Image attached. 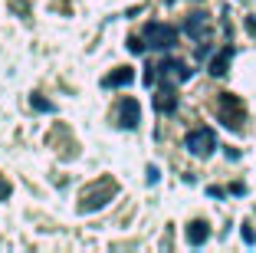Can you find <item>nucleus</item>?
I'll list each match as a JSON object with an SVG mask.
<instances>
[{"mask_svg": "<svg viewBox=\"0 0 256 253\" xmlns=\"http://www.w3.org/2000/svg\"><path fill=\"white\" fill-rule=\"evenodd\" d=\"M132 79H135V73L128 66H122V69H115V73H108L106 79H102V89H118V86H128Z\"/></svg>", "mask_w": 256, "mask_h": 253, "instance_id": "obj_8", "label": "nucleus"}, {"mask_svg": "<svg viewBox=\"0 0 256 253\" xmlns=\"http://www.w3.org/2000/svg\"><path fill=\"white\" fill-rule=\"evenodd\" d=\"M184 148L197 158H207L217 148V135H214V128H194V132H188V138H184Z\"/></svg>", "mask_w": 256, "mask_h": 253, "instance_id": "obj_5", "label": "nucleus"}, {"mask_svg": "<svg viewBox=\"0 0 256 253\" xmlns=\"http://www.w3.org/2000/svg\"><path fill=\"white\" fill-rule=\"evenodd\" d=\"M174 89H178V86H158V96H154V109H158L161 115H171V112L178 109V96H174Z\"/></svg>", "mask_w": 256, "mask_h": 253, "instance_id": "obj_7", "label": "nucleus"}, {"mask_svg": "<svg viewBox=\"0 0 256 253\" xmlns=\"http://www.w3.org/2000/svg\"><path fill=\"white\" fill-rule=\"evenodd\" d=\"M230 60H234V46H224V50L210 60V66H207V69H210V76H224L226 66H230Z\"/></svg>", "mask_w": 256, "mask_h": 253, "instance_id": "obj_9", "label": "nucleus"}, {"mask_svg": "<svg viewBox=\"0 0 256 253\" xmlns=\"http://www.w3.org/2000/svg\"><path fill=\"white\" fill-rule=\"evenodd\" d=\"M217 115H220V122H224L226 128H240L243 119H246V109H243L240 96H234V92H220V99H217Z\"/></svg>", "mask_w": 256, "mask_h": 253, "instance_id": "obj_3", "label": "nucleus"}, {"mask_svg": "<svg viewBox=\"0 0 256 253\" xmlns=\"http://www.w3.org/2000/svg\"><path fill=\"white\" fill-rule=\"evenodd\" d=\"M194 76V69L181 60H161L158 66H148L144 69V86H181Z\"/></svg>", "mask_w": 256, "mask_h": 253, "instance_id": "obj_2", "label": "nucleus"}, {"mask_svg": "<svg viewBox=\"0 0 256 253\" xmlns=\"http://www.w3.org/2000/svg\"><path fill=\"white\" fill-rule=\"evenodd\" d=\"M33 109H36V112H53L56 105H53V102H46V99H40V96H33Z\"/></svg>", "mask_w": 256, "mask_h": 253, "instance_id": "obj_12", "label": "nucleus"}, {"mask_svg": "<svg viewBox=\"0 0 256 253\" xmlns=\"http://www.w3.org/2000/svg\"><path fill=\"white\" fill-rule=\"evenodd\" d=\"M178 43V30L168 27V23H144L142 37L128 40V50L132 53H144V50H171Z\"/></svg>", "mask_w": 256, "mask_h": 253, "instance_id": "obj_1", "label": "nucleus"}, {"mask_svg": "<svg viewBox=\"0 0 256 253\" xmlns=\"http://www.w3.org/2000/svg\"><path fill=\"white\" fill-rule=\"evenodd\" d=\"M246 27H250V33H256V20H250V23H246Z\"/></svg>", "mask_w": 256, "mask_h": 253, "instance_id": "obj_15", "label": "nucleus"}, {"mask_svg": "<svg viewBox=\"0 0 256 253\" xmlns=\"http://www.w3.org/2000/svg\"><path fill=\"white\" fill-rule=\"evenodd\" d=\"M0 194H10V184H7V181H0Z\"/></svg>", "mask_w": 256, "mask_h": 253, "instance_id": "obj_14", "label": "nucleus"}, {"mask_svg": "<svg viewBox=\"0 0 256 253\" xmlns=\"http://www.w3.org/2000/svg\"><path fill=\"white\" fill-rule=\"evenodd\" d=\"M207 237H210V227H207V220H194V223H188V243H190V246H200Z\"/></svg>", "mask_w": 256, "mask_h": 253, "instance_id": "obj_10", "label": "nucleus"}, {"mask_svg": "<svg viewBox=\"0 0 256 253\" xmlns=\"http://www.w3.org/2000/svg\"><path fill=\"white\" fill-rule=\"evenodd\" d=\"M138 122H142L138 99H122L118 102V128H138Z\"/></svg>", "mask_w": 256, "mask_h": 253, "instance_id": "obj_6", "label": "nucleus"}, {"mask_svg": "<svg viewBox=\"0 0 256 253\" xmlns=\"http://www.w3.org/2000/svg\"><path fill=\"white\" fill-rule=\"evenodd\" d=\"M115 191H118V187H115V181H102V184L82 191V197H79V210H82V214H92V210L106 207V204L115 197Z\"/></svg>", "mask_w": 256, "mask_h": 253, "instance_id": "obj_4", "label": "nucleus"}, {"mask_svg": "<svg viewBox=\"0 0 256 253\" xmlns=\"http://www.w3.org/2000/svg\"><path fill=\"white\" fill-rule=\"evenodd\" d=\"M184 30H188L194 40H200V37H204V30H207V14H194V17L188 20V27H184Z\"/></svg>", "mask_w": 256, "mask_h": 253, "instance_id": "obj_11", "label": "nucleus"}, {"mask_svg": "<svg viewBox=\"0 0 256 253\" xmlns=\"http://www.w3.org/2000/svg\"><path fill=\"white\" fill-rule=\"evenodd\" d=\"M161 178V171H158V168H154V164H151V168H148V184H154V181H158Z\"/></svg>", "mask_w": 256, "mask_h": 253, "instance_id": "obj_13", "label": "nucleus"}]
</instances>
